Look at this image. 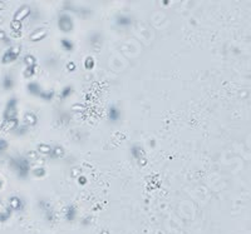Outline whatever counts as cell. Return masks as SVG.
<instances>
[{"instance_id":"obj_30","label":"cell","mask_w":251,"mask_h":234,"mask_svg":"<svg viewBox=\"0 0 251 234\" xmlns=\"http://www.w3.org/2000/svg\"><path fill=\"white\" fill-rule=\"evenodd\" d=\"M0 40H5V43H10L9 42V39L7 38V34H5V31H3V30H0Z\"/></svg>"},{"instance_id":"obj_15","label":"cell","mask_w":251,"mask_h":234,"mask_svg":"<svg viewBox=\"0 0 251 234\" xmlns=\"http://www.w3.org/2000/svg\"><path fill=\"white\" fill-rule=\"evenodd\" d=\"M24 120H25V123H26L28 125H35L38 118H37V115H35L34 113L28 112V113L24 114Z\"/></svg>"},{"instance_id":"obj_3","label":"cell","mask_w":251,"mask_h":234,"mask_svg":"<svg viewBox=\"0 0 251 234\" xmlns=\"http://www.w3.org/2000/svg\"><path fill=\"white\" fill-rule=\"evenodd\" d=\"M18 110H16V99L15 98H10L9 102L7 103L5 107V112H4V118L7 119H14L16 118Z\"/></svg>"},{"instance_id":"obj_25","label":"cell","mask_w":251,"mask_h":234,"mask_svg":"<svg viewBox=\"0 0 251 234\" xmlns=\"http://www.w3.org/2000/svg\"><path fill=\"white\" fill-rule=\"evenodd\" d=\"M9 217H10V210H9V209L0 212V222H5Z\"/></svg>"},{"instance_id":"obj_36","label":"cell","mask_w":251,"mask_h":234,"mask_svg":"<svg viewBox=\"0 0 251 234\" xmlns=\"http://www.w3.org/2000/svg\"><path fill=\"white\" fill-rule=\"evenodd\" d=\"M2 23H3V18H2V16H0V24H2Z\"/></svg>"},{"instance_id":"obj_8","label":"cell","mask_w":251,"mask_h":234,"mask_svg":"<svg viewBox=\"0 0 251 234\" xmlns=\"http://www.w3.org/2000/svg\"><path fill=\"white\" fill-rule=\"evenodd\" d=\"M16 126H18V119L16 118H14V119H7V120L3 121L2 125H0V130L4 131V133L5 131H11Z\"/></svg>"},{"instance_id":"obj_14","label":"cell","mask_w":251,"mask_h":234,"mask_svg":"<svg viewBox=\"0 0 251 234\" xmlns=\"http://www.w3.org/2000/svg\"><path fill=\"white\" fill-rule=\"evenodd\" d=\"M64 154H66L64 149H63L60 145H55V147H52V152H50L49 157L53 159H60V158L64 157Z\"/></svg>"},{"instance_id":"obj_32","label":"cell","mask_w":251,"mask_h":234,"mask_svg":"<svg viewBox=\"0 0 251 234\" xmlns=\"http://www.w3.org/2000/svg\"><path fill=\"white\" fill-rule=\"evenodd\" d=\"M78 182H79V184H84V183L87 182V179H85L84 177H80V178L78 179Z\"/></svg>"},{"instance_id":"obj_27","label":"cell","mask_w":251,"mask_h":234,"mask_svg":"<svg viewBox=\"0 0 251 234\" xmlns=\"http://www.w3.org/2000/svg\"><path fill=\"white\" fill-rule=\"evenodd\" d=\"M10 28L13 29V31H20V29H21V23L13 20V21L10 23Z\"/></svg>"},{"instance_id":"obj_18","label":"cell","mask_w":251,"mask_h":234,"mask_svg":"<svg viewBox=\"0 0 251 234\" xmlns=\"http://www.w3.org/2000/svg\"><path fill=\"white\" fill-rule=\"evenodd\" d=\"M3 86H4V89L5 90H10V89H13V86H14V80H13V78H11V75H5L4 77V80H3Z\"/></svg>"},{"instance_id":"obj_9","label":"cell","mask_w":251,"mask_h":234,"mask_svg":"<svg viewBox=\"0 0 251 234\" xmlns=\"http://www.w3.org/2000/svg\"><path fill=\"white\" fill-rule=\"evenodd\" d=\"M108 119L112 123L119 121V119H121V110H119L118 107H116V105H111L109 107V109H108Z\"/></svg>"},{"instance_id":"obj_23","label":"cell","mask_w":251,"mask_h":234,"mask_svg":"<svg viewBox=\"0 0 251 234\" xmlns=\"http://www.w3.org/2000/svg\"><path fill=\"white\" fill-rule=\"evenodd\" d=\"M72 93H73V88H72V85H67V86L63 88V90H62V93H60V98H62V99L68 98Z\"/></svg>"},{"instance_id":"obj_29","label":"cell","mask_w":251,"mask_h":234,"mask_svg":"<svg viewBox=\"0 0 251 234\" xmlns=\"http://www.w3.org/2000/svg\"><path fill=\"white\" fill-rule=\"evenodd\" d=\"M7 147H8V142L4 140V139H0V154L7 149Z\"/></svg>"},{"instance_id":"obj_31","label":"cell","mask_w":251,"mask_h":234,"mask_svg":"<svg viewBox=\"0 0 251 234\" xmlns=\"http://www.w3.org/2000/svg\"><path fill=\"white\" fill-rule=\"evenodd\" d=\"M72 110H78V112H84V107L80 104H75L72 107Z\"/></svg>"},{"instance_id":"obj_33","label":"cell","mask_w":251,"mask_h":234,"mask_svg":"<svg viewBox=\"0 0 251 234\" xmlns=\"http://www.w3.org/2000/svg\"><path fill=\"white\" fill-rule=\"evenodd\" d=\"M3 9H5V3L4 2H0V10H3Z\"/></svg>"},{"instance_id":"obj_20","label":"cell","mask_w":251,"mask_h":234,"mask_svg":"<svg viewBox=\"0 0 251 234\" xmlns=\"http://www.w3.org/2000/svg\"><path fill=\"white\" fill-rule=\"evenodd\" d=\"M39 96L43 100H45V102H52V99L54 98V91L53 90H42Z\"/></svg>"},{"instance_id":"obj_2","label":"cell","mask_w":251,"mask_h":234,"mask_svg":"<svg viewBox=\"0 0 251 234\" xmlns=\"http://www.w3.org/2000/svg\"><path fill=\"white\" fill-rule=\"evenodd\" d=\"M58 28L63 31V33H71L74 28V23H73V19L69 14L67 13H63L59 15L58 18Z\"/></svg>"},{"instance_id":"obj_11","label":"cell","mask_w":251,"mask_h":234,"mask_svg":"<svg viewBox=\"0 0 251 234\" xmlns=\"http://www.w3.org/2000/svg\"><path fill=\"white\" fill-rule=\"evenodd\" d=\"M9 205L13 210H20L24 207V202L19 198V196H11L9 199Z\"/></svg>"},{"instance_id":"obj_5","label":"cell","mask_w":251,"mask_h":234,"mask_svg":"<svg viewBox=\"0 0 251 234\" xmlns=\"http://www.w3.org/2000/svg\"><path fill=\"white\" fill-rule=\"evenodd\" d=\"M132 155L136 158V160H137V163H138L139 165H146L147 159H146L144 152H143V149H142L141 145L135 144V145L132 147Z\"/></svg>"},{"instance_id":"obj_34","label":"cell","mask_w":251,"mask_h":234,"mask_svg":"<svg viewBox=\"0 0 251 234\" xmlns=\"http://www.w3.org/2000/svg\"><path fill=\"white\" fill-rule=\"evenodd\" d=\"M73 68H74V64H73V63H71V64L68 65V69H69V70H72Z\"/></svg>"},{"instance_id":"obj_12","label":"cell","mask_w":251,"mask_h":234,"mask_svg":"<svg viewBox=\"0 0 251 234\" xmlns=\"http://www.w3.org/2000/svg\"><path fill=\"white\" fill-rule=\"evenodd\" d=\"M131 23H132V19H131V16H128V15L122 14V15H118V16L116 18V24H117L118 26H122V28L128 26Z\"/></svg>"},{"instance_id":"obj_17","label":"cell","mask_w":251,"mask_h":234,"mask_svg":"<svg viewBox=\"0 0 251 234\" xmlns=\"http://www.w3.org/2000/svg\"><path fill=\"white\" fill-rule=\"evenodd\" d=\"M75 215H77V210H75V208H74L73 205H68L67 209H66V218H67V220L72 222V220L75 218Z\"/></svg>"},{"instance_id":"obj_13","label":"cell","mask_w":251,"mask_h":234,"mask_svg":"<svg viewBox=\"0 0 251 234\" xmlns=\"http://www.w3.org/2000/svg\"><path fill=\"white\" fill-rule=\"evenodd\" d=\"M26 89H28V91L31 94V95H40V93H42V88H40V85L37 83V82H30V83H28V85H26Z\"/></svg>"},{"instance_id":"obj_7","label":"cell","mask_w":251,"mask_h":234,"mask_svg":"<svg viewBox=\"0 0 251 234\" xmlns=\"http://www.w3.org/2000/svg\"><path fill=\"white\" fill-rule=\"evenodd\" d=\"M39 207L45 213V218L48 220H53V218H54V210H53L52 205L47 202V200H40V202H39Z\"/></svg>"},{"instance_id":"obj_16","label":"cell","mask_w":251,"mask_h":234,"mask_svg":"<svg viewBox=\"0 0 251 234\" xmlns=\"http://www.w3.org/2000/svg\"><path fill=\"white\" fill-rule=\"evenodd\" d=\"M89 43H90V45L93 48H96V44H98V46H99L101 43H102V37H101L99 33H93V34L90 35V38H89Z\"/></svg>"},{"instance_id":"obj_26","label":"cell","mask_w":251,"mask_h":234,"mask_svg":"<svg viewBox=\"0 0 251 234\" xmlns=\"http://www.w3.org/2000/svg\"><path fill=\"white\" fill-rule=\"evenodd\" d=\"M84 65H85L87 69H92L93 66H94V60H93V58H92V56H88V58L85 59V61H84Z\"/></svg>"},{"instance_id":"obj_19","label":"cell","mask_w":251,"mask_h":234,"mask_svg":"<svg viewBox=\"0 0 251 234\" xmlns=\"http://www.w3.org/2000/svg\"><path fill=\"white\" fill-rule=\"evenodd\" d=\"M37 152L40 153V154H45V155H49L50 152H52V147L49 144H39L38 148H37Z\"/></svg>"},{"instance_id":"obj_21","label":"cell","mask_w":251,"mask_h":234,"mask_svg":"<svg viewBox=\"0 0 251 234\" xmlns=\"http://www.w3.org/2000/svg\"><path fill=\"white\" fill-rule=\"evenodd\" d=\"M24 63L26 65V68H34L35 66V63H37V59L33 56V55H26L24 58Z\"/></svg>"},{"instance_id":"obj_4","label":"cell","mask_w":251,"mask_h":234,"mask_svg":"<svg viewBox=\"0 0 251 234\" xmlns=\"http://www.w3.org/2000/svg\"><path fill=\"white\" fill-rule=\"evenodd\" d=\"M19 54H20V46H11V48H9L5 51V54L3 55V63L4 64H9V63L14 61L18 58Z\"/></svg>"},{"instance_id":"obj_24","label":"cell","mask_w":251,"mask_h":234,"mask_svg":"<svg viewBox=\"0 0 251 234\" xmlns=\"http://www.w3.org/2000/svg\"><path fill=\"white\" fill-rule=\"evenodd\" d=\"M33 174L35 178H44L45 174H47V170L44 168H42V166H38V168H35L33 170Z\"/></svg>"},{"instance_id":"obj_35","label":"cell","mask_w":251,"mask_h":234,"mask_svg":"<svg viewBox=\"0 0 251 234\" xmlns=\"http://www.w3.org/2000/svg\"><path fill=\"white\" fill-rule=\"evenodd\" d=\"M2 187H3V182L0 180V189H2Z\"/></svg>"},{"instance_id":"obj_6","label":"cell","mask_w":251,"mask_h":234,"mask_svg":"<svg viewBox=\"0 0 251 234\" xmlns=\"http://www.w3.org/2000/svg\"><path fill=\"white\" fill-rule=\"evenodd\" d=\"M31 14V9L29 5H23L19 8V10L15 13L14 15V21H19L21 23V20H24L25 18H28Z\"/></svg>"},{"instance_id":"obj_1","label":"cell","mask_w":251,"mask_h":234,"mask_svg":"<svg viewBox=\"0 0 251 234\" xmlns=\"http://www.w3.org/2000/svg\"><path fill=\"white\" fill-rule=\"evenodd\" d=\"M10 164H11L13 168L15 169V172H16V174H18L19 178L24 179V178L28 177V174L30 172V164H29L28 159L21 158V157L14 158V159H11Z\"/></svg>"},{"instance_id":"obj_10","label":"cell","mask_w":251,"mask_h":234,"mask_svg":"<svg viewBox=\"0 0 251 234\" xmlns=\"http://www.w3.org/2000/svg\"><path fill=\"white\" fill-rule=\"evenodd\" d=\"M47 34H48V30L44 28H40V29L35 30L34 33H31L29 39H30V42H39V40L44 39L47 37Z\"/></svg>"},{"instance_id":"obj_22","label":"cell","mask_w":251,"mask_h":234,"mask_svg":"<svg viewBox=\"0 0 251 234\" xmlns=\"http://www.w3.org/2000/svg\"><path fill=\"white\" fill-rule=\"evenodd\" d=\"M60 43H62V46L67 51H72L73 48H74V43L72 40H69V39H62Z\"/></svg>"},{"instance_id":"obj_28","label":"cell","mask_w":251,"mask_h":234,"mask_svg":"<svg viewBox=\"0 0 251 234\" xmlns=\"http://www.w3.org/2000/svg\"><path fill=\"white\" fill-rule=\"evenodd\" d=\"M34 70H35V66H34V68H26L25 72H24V77L25 78H31V77L34 75V73H35Z\"/></svg>"}]
</instances>
